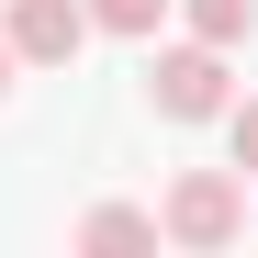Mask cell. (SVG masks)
Wrapping results in <instances>:
<instances>
[{
  "label": "cell",
  "instance_id": "7a4b0ae2",
  "mask_svg": "<svg viewBox=\"0 0 258 258\" xmlns=\"http://www.w3.org/2000/svg\"><path fill=\"white\" fill-rule=\"evenodd\" d=\"M225 101H236V68H225V45L180 34V45H157V56H146V112H157V123H213Z\"/></svg>",
  "mask_w": 258,
  "mask_h": 258
},
{
  "label": "cell",
  "instance_id": "52a82bcc",
  "mask_svg": "<svg viewBox=\"0 0 258 258\" xmlns=\"http://www.w3.org/2000/svg\"><path fill=\"white\" fill-rule=\"evenodd\" d=\"M213 123H225V146H236V180H258V101H225Z\"/></svg>",
  "mask_w": 258,
  "mask_h": 258
},
{
  "label": "cell",
  "instance_id": "3957f363",
  "mask_svg": "<svg viewBox=\"0 0 258 258\" xmlns=\"http://www.w3.org/2000/svg\"><path fill=\"white\" fill-rule=\"evenodd\" d=\"M0 45H12V68H79V45H90V12H79V0H12Z\"/></svg>",
  "mask_w": 258,
  "mask_h": 258
},
{
  "label": "cell",
  "instance_id": "8992f818",
  "mask_svg": "<svg viewBox=\"0 0 258 258\" xmlns=\"http://www.w3.org/2000/svg\"><path fill=\"white\" fill-rule=\"evenodd\" d=\"M79 12H90V34H123V45H157L168 0H79Z\"/></svg>",
  "mask_w": 258,
  "mask_h": 258
},
{
  "label": "cell",
  "instance_id": "ba28073f",
  "mask_svg": "<svg viewBox=\"0 0 258 258\" xmlns=\"http://www.w3.org/2000/svg\"><path fill=\"white\" fill-rule=\"evenodd\" d=\"M0 101H12V45H0Z\"/></svg>",
  "mask_w": 258,
  "mask_h": 258
},
{
  "label": "cell",
  "instance_id": "5b68a950",
  "mask_svg": "<svg viewBox=\"0 0 258 258\" xmlns=\"http://www.w3.org/2000/svg\"><path fill=\"white\" fill-rule=\"evenodd\" d=\"M180 23L202 34V45H225V56H236L247 34H258V0H180Z\"/></svg>",
  "mask_w": 258,
  "mask_h": 258
},
{
  "label": "cell",
  "instance_id": "277c9868",
  "mask_svg": "<svg viewBox=\"0 0 258 258\" xmlns=\"http://www.w3.org/2000/svg\"><path fill=\"white\" fill-rule=\"evenodd\" d=\"M79 247H90V258H123V247H157V213H146V202H90V213H79Z\"/></svg>",
  "mask_w": 258,
  "mask_h": 258
},
{
  "label": "cell",
  "instance_id": "6da1fadb",
  "mask_svg": "<svg viewBox=\"0 0 258 258\" xmlns=\"http://www.w3.org/2000/svg\"><path fill=\"white\" fill-rule=\"evenodd\" d=\"M157 236L191 247V258L236 247V236H247V180H236V168H180V180H168V202H157Z\"/></svg>",
  "mask_w": 258,
  "mask_h": 258
}]
</instances>
